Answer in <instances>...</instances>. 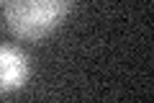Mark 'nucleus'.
Returning a JSON list of instances; mask_svg holds the SVG:
<instances>
[{"label": "nucleus", "mask_w": 154, "mask_h": 103, "mask_svg": "<svg viewBox=\"0 0 154 103\" xmlns=\"http://www.w3.org/2000/svg\"><path fill=\"white\" fill-rule=\"evenodd\" d=\"M72 3L75 0H8L3 16L16 39L38 41L62 26Z\"/></svg>", "instance_id": "obj_1"}, {"label": "nucleus", "mask_w": 154, "mask_h": 103, "mask_svg": "<svg viewBox=\"0 0 154 103\" xmlns=\"http://www.w3.org/2000/svg\"><path fill=\"white\" fill-rule=\"evenodd\" d=\"M28 57L16 47H0V93L21 90L28 82Z\"/></svg>", "instance_id": "obj_2"}]
</instances>
